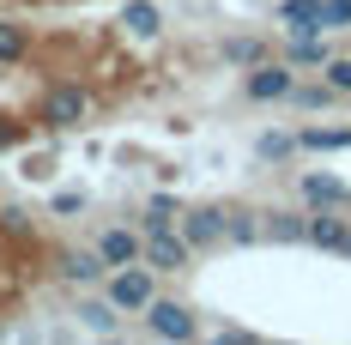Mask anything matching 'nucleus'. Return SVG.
Here are the masks:
<instances>
[{
    "mask_svg": "<svg viewBox=\"0 0 351 345\" xmlns=\"http://www.w3.org/2000/svg\"><path fill=\"white\" fill-rule=\"evenodd\" d=\"M309 242L327 248V254H346L351 224H346V218H333V206H315V212H309Z\"/></svg>",
    "mask_w": 351,
    "mask_h": 345,
    "instance_id": "1a4fd4ad",
    "label": "nucleus"
},
{
    "mask_svg": "<svg viewBox=\"0 0 351 345\" xmlns=\"http://www.w3.org/2000/svg\"><path fill=\"white\" fill-rule=\"evenodd\" d=\"M267 237L273 242H309V212H267Z\"/></svg>",
    "mask_w": 351,
    "mask_h": 345,
    "instance_id": "4468645a",
    "label": "nucleus"
},
{
    "mask_svg": "<svg viewBox=\"0 0 351 345\" xmlns=\"http://www.w3.org/2000/svg\"><path fill=\"white\" fill-rule=\"evenodd\" d=\"M104 297H109L121 315H145V309H152V297H158V267H145V261L115 267V273L104 278Z\"/></svg>",
    "mask_w": 351,
    "mask_h": 345,
    "instance_id": "f257e3e1",
    "label": "nucleus"
},
{
    "mask_svg": "<svg viewBox=\"0 0 351 345\" xmlns=\"http://www.w3.org/2000/svg\"><path fill=\"white\" fill-rule=\"evenodd\" d=\"M321 79H327V85H333L339 97H351V55H333V61L321 67Z\"/></svg>",
    "mask_w": 351,
    "mask_h": 345,
    "instance_id": "4be33fe9",
    "label": "nucleus"
},
{
    "mask_svg": "<svg viewBox=\"0 0 351 345\" xmlns=\"http://www.w3.org/2000/svg\"><path fill=\"white\" fill-rule=\"evenodd\" d=\"M55 212H61V218H67V212H85V194H79V188H61V194H55Z\"/></svg>",
    "mask_w": 351,
    "mask_h": 345,
    "instance_id": "393cba45",
    "label": "nucleus"
},
{
    "mask_svg": "<svg viewBox=\"0 0 351 345\" xmlns=\"http://www.w3.org/2000/svg\"><path fill=\"white\" fill-rule=\"evenodd\" d=\"M254 152H261L267 164H285V158L303 152V139H297V134H261V139H254Z\"/></svg>",
    "mask_w": 351,
    "mask_h": 345,
    "instance_id": "f3484780",
    "label": "nucleus"
},
{
    "mask_svg": "<svg viewBox=\"0 0 351 345\" xmlns=\"http://www.w3.org/2000/svg\"><path fill=\"white\" fill-rule=\"evenodd\" d=\"M333 97H339V91H333L327 79H321V85H297V91H291V104H297V109H327Z\"/></svg>",
    "mask_w": 351,
    "mask_h": 345,
    "instance_id": "aec40b11",
    "label": "nucleus"
},
{
    "mask_svg": "<svg viewBox=\"0 0 351 345\" xmlns=\"http://www.w3.org/2000/svg\"><path fill=\"white\" fill-rule=\"evenodd\" d=\"M285 61H291V67H327V61H333V49H327L321 36H291Z\"/></svg>",
    "mask_w": 351,
    "mask_h": 345,
    "instance_id": "2eb2a0df",
    "label": "nucleus"
},
{
    "mask_svg": "<svg viewBox=\"0 0 351 345\" xmlns=\"http://www.w3.org/2000/svg\"><path fill=\"white\" fill-rule=\"evenodd\" d=\"M97 254H104L109 267H134V261H145V230H128V224H109L104 237H97Z\"/></svg>",
    "mask_w": 351,
    "mask_h": 345,
    "instance_id": "0eeeda50",
    "label": "nucleus"
},
{
    "mask_svg": "<svg viewBox=\"0 0 351 345\" xmlns=\"http://www.w3.org/2000/svg\"><path fill=\"white\" fill-rule=\"evenodd\" d=\"M188 261H194V242L182 237L176 224L145 230V267H158V273H188Z\"/></svg>",
    "mask_w": 351,
    "mask_h": 345,
    "instance_id": "20e7f679",
    "label": "nucleus"
},
{
    "mask_svg": "<svg viewBox=\"0 0 351 345\" xmlns=\"http://www.w3.org/2000/svg\"><path fill=\"white\" fill-rule=\"evenodd\" d=\"M0 145H12V128H0Z\"/></svg>",
    "mask_w": 351,
    "mask_h": 345,
    "instance_id": "a878e982",
    "label": "nucleus"
},
{
    "mask_svg": "<svg viewBox=\"0 0 351 345\" xmlns=\"http://www.w3.org/2000/svg\"><path fill=\"white\" fill-rule=\"evenodd\" d=\"M182 237L194 242V248H212V242L230 237V224H224V206H188L182 212Z\"/></svg>",
    "mask_w": 351,
    "mask_h": 345,
    "instance_id": "6e6552de",
    "label": "nucleus"
},
{
    "mask_svg": "<svg viewBox=\"0 0 351 345\" xmlns=\"http://www.w3.org/2000/svg\"><path fill=\"white\" fill-rule=\"evenodd\" d=\"M121 31L140 36V43H152V36L164 31V12H158L152 0H128V6H121Z\"/></svg>",
    "mask_w": 351,
    "mask_h": 345,
    "instance_id": "ddd939ff",
    "label": "nucleus"
},
{
    "mask_svg": "<svg viewBox=\"0 0 351 345\" xmlns=\"http://www.w3.org/2000/svg\"><path fill=\"white\" fill-rule=\"evenodd\" d=\"M85 115H91V91H85V85H55V91L43 97V109H36V121H43V128H55V134L79 128Z\"/></svg>",
    "mask_w": 351,
    "mask_h": 345,
    "instance_id": "7ed1b4c3",
    "label": "nucleus"
},
{
    "mask_svg": "<svg viewBox=\"0 0 351 345\" xmlns=\"http://www.w3.org/2000/svg\"><path fill=\"white\" fill-rule=\"evenodd\" d=\"M79 327H91V333L115 340V333H121V309H115L109 297H79Z\"/></svg>",
    "mask_w": 351,
    "mask_h": 345,
    "instance_id": "9b49d317",
    "label": "nucleus"
},
{
    "mask_svg": "<svg viewBox=\"0 0 351 345\" xmlns=\"http://www.w3.org/2000/svg\"><path fill=\"white\" fill-rule=\"evenodd\" d=\"M145 333H152V340H194L200 321H194L188 303H176V297H152V309H145Z\"/></svg>",
    "mask_w": 351,
    "mask_h": 345,
    "instance_id": "39448f33",
    "label": "nucleus"
},
{
    "mask_svg": "<svg viewBox=\"0 0 351 345\" xmlns=\"http://www.w3.org/2000/svg\"><path fill=\"white\" fill-rule=\"evenodd\" d=\"M303 152H346L351 145V128H303Z\"/></svg>",
    "mask_w": 351,
    "mask_h": 345,
    "instance_id": "dca6fc26",
    "label": "nucleus"
},
{
    "mask_svg": "<svg viewBox=\"0 0 351 345\" xmlns=\"http://www.w3.org/2000/svg\"><path fill=\"white\" fill-rule=\"evenodd\" d=\"M55 273L67 278V285H104L115 267H109L97 248H61V254H55Z\"/></svg>",
    "mask_w": 351,
    "mask_h": 345,
    "instance_id": "423d86ee",
    "label": "nucleus"
},
{
    "mask_svg": "<svg viewBox=\"0 0 351 345\" xmlns=\"http://www.w3.org/2000/svg\"><path fill=\"white\" fill-rule=\"evenodd\" d=\"M346 254H351V242H346Z\"/></svg>",
    "mask_w": 351,
    "mask_h": 345,
    "instance_id": "bb28decb",
    "label": "nucleus"
},
{
    "mask_svg": "<svg viewBox=\"0 0 351 345\" xmlns=\"http://www.w3.org/2000/svg\"><path fill=\"white\" fill-rule=\"evenodd\" d=\"M224 61H237V67H261L267 49H261L254 36H230V43H224Z\"/></svg>",
    "mask_w": 351,
    "mask_h": 345,
    "instance_id": "6ab92c4d",
    "label": "nucleus"
},
{
    "mask_svg": "<svg viewBox=\"0 0 351 345\" xmlns=\"http://www.w3.org/2000/svg\"><path fill=\"white\" fill-rule=\"evenodd\" d=\"M291 91H297V67H291V61H261V67H248V79H243L248 104H291Z\"/></svg>",
    "mask_w": 351,
    "mask_h": 345,
    "instance_id": "f03ea898",
    "label": "nucleus"
},
{
    "mask_svg": "<svg viewBox=\"0 0 351 345\" xmlns=\"http://www.w3.org/2000/svg\"><path fill=\"white\" fill-rule=\"evenodd\" d=\"M321 25H327V31H346L351 25V0H327V6H321Z\"/></svg>",
    "mask_w": 351,
    "mask_h": 345,
    "instance_id": "b1692460",
    "label": "nucleus"
},
{
    "mask_svg": "<svg viewBox=\"0 0 351 345\" xmlns=\"http://www.w3.org/2000/svg\"><path fill=\"white\" fill-rule=\"evenodd\" d=\"M303 200H309V206H333V212H339V206L351 200V188L339 182V176H321V170H309V176H303Z\"/></svg>",
    "mask_w": 351,
    "mask_h": 345,
    "instance_id": "f8f14e48",
    "label": "nucleus"
},
{
    "mask_svg": "<svg viewBox=\"0 0 351 345\" xmlns=\"http://www.w3.org/2000/svg\"><path fill=\"white\" fill-rule=\"evenodd\" d=\"M182 218V206H176L170 194H152V206H145V230H164V224H176Z\"/></svg>",
    "mask_w": 351,
    "mask_h": 345,
    "instance_id": "412c9836",
    "label": "nucleus"
},
{
    "mask_svg": "<svg viewBox=\"0 0 351 345\" xmlns=\"http://www.w3.org/2000/svg\"><path fill=\"white\" fill-rule=\"evenodd\" d=\"M25 55V25H6L0 19V61H19Z\"/></svg>",
    "mask_w": 351,
    "mask_h": 345,
    "instance_id": "5701e85b",
    "label": "nucleus"
},
{
    "mask_svg": "<svg viewBox=\"0 0 351 345\" xmlns=\"http://www.w3.org/2000/svg\"><path fill=\"white\" fill-rule=\"evenodd\" d=\"M224 224H230V242H254V237H267V224H261V212H224Z\"/></svg>",
    "mask_w": 351,
    "mask_h": 345,
    "instance_id": "a211bd4d",
    "label": "nucleus"
},
{
    "mask_svg": "<svg viewBox=\"0 0 351 345\" xmlns=\"http://www.w3.org/2000/svg\"><path fill=\"white\" fill-rule=\"evenodd\" d=\"M321 6H327V0H285V6H279V25L291 36H321V31H327V25H321Z\"/></svg>",
    "mask_w": 351,
    "mask_h": 345,
    "instance_id": "9d476101",
    "label": "nucleus"
}]
</instances>
